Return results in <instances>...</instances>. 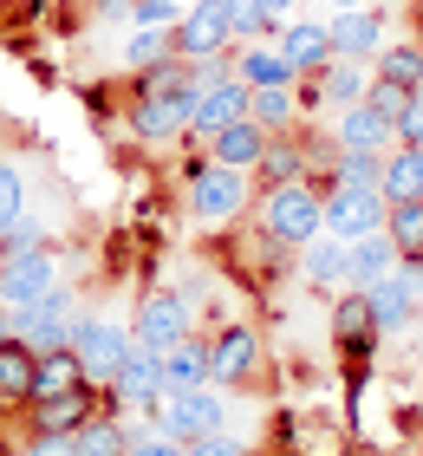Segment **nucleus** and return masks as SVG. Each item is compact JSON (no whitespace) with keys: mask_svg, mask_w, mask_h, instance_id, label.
Listing matches in <instances>:
<instances>
[{"mask_svg":"<svg viewBox=\"0 0 423 456\" xmlns=\"http://www.w3.org/2000/svg\"><path fill=\"white\" fill-rule=\"evenodd\" d=\"M261 228L273 241H287V248H306L313 235H326V196L313 190V183H281V190H267L261 196Z\"/></svg>","mask_w":423,"mask_h":456,"instance_id":"f257e3e1","label":"nucleus"},{"mask_svg":"<svg viewBox=\"0 0 423 456\" xmlns=\"http://www.w3.org/2000/svg\"><path fill=\"white\" fill-rule=\"evenodd\" d=\"M248 196H254L248 170H228V163H216V157L189 170V216H196L202 228H228L248 209Z\"/></svg>","mask_w":423,"mask_h":456,"instance_id":"f03ea898","label":"nucleus"},{"mask_svg":"<svg viewBox=\"0 0 423 456\" xmlns=\"http://www.w3.org/2000/svg\"><path fill=\"white\" fill-rule=\"evenodd\" d=\"M72 359H78L85 379L104 391V385L118 379V365L131 359V326H118V320H104V314L72 320Z\"/></svg>","mask_w":423,"mask_h":456,"instance_id":"7ed1b4c3","label":"nucleus"},{"mask_svg":"<svg viewBox=\"0 0 423 456\" xmlns=\"http://www.w3.org/2000/svg\"><path fill=\"white\" fill-rule=\"evenodd\" d=\"M143 418H150V430H163V437L196 444V437H208V430H222L228 411H222V398H208V385H196V391H163Z\"/></svg>","mask_w":423,"mask_h":456,"instance_id":"20e7f679","label":"nucleus"},{"mask_svg":"<svg viewBox=\"0 0 423 456\" xmlns=\"http://www.w3.org/2000/svg\"><path fill=\"white\" fill-rule=\"evenodd\" d=\"M7 333H13L20 346H33V352L72 346V294H66V287H53V294H39L33 306H13V314H7Z\"/></svg>","mask_w":423,"mask_h":456,"instance_id":"39448f33","label":"nucleus"},{"mask_svg":"<svg viewBox=\"0 0 423 456\" xmlns=\"http://www.w3.org/2000/svg\"><path fill=\"white\" fill-rule=\"evenodd\" d=\"M235 53V27H228V0H196L176 20V59L202 66V59H228Z\"/></svg>","mask_w":423,"mask_h":456,"instance_id":"423d86ee","label":"nucleus"},{"mask_svg":"<svg viewBox=\"0 0 423 456\" xmlns=\"http://www.w3.org/2000/svg\"><path fill=\"white\" fill-rule=\"evenodd\" d=\"M189 124H196V86H183V92H137V105H131V131L150 137V143L189 137Z\"/></svg>","mask_w":423,"mask_h":456,"instance_id":"0eeeda50","label":"nucleus"},{"mask_svg":"<svg viewBox=\"0 0 423 456\" xmlns=\"http://www.w3.org/2000/svg\"><path fill=\"white\" fill-rule=\"evenodd\" d=\"M104 391H111V411H150L163 391H169V379H163V352H150V346L131 339V359L118 365V379L104 385Z\"/></svg>","mask_w":423,"mask_h":456,"instance_id":"6e6552de","label":"nucleus"},{"mask_svg":"<svg viewBox=\"0 0 423 456\" xmlns=\"http://www.w3.org/2000/svg\"><path fill=\"white\" fill-rule=\"evenodd\" d=\"M378 320H371V306H365V287L358 294H338L332 300V346H338V359L346 365H371V352H378Z\"/></svg>","mask_w":423,"mask_h":456,"instance_id":"1a4fd4ad","label":"nucleus"},{"mask_svg":"<svg viewBox=\"0 0 423 456\" xmlns=\"http://www.w3.org/2000/svg\"><path fill=\"white\" fill-rule=\"evenodd\" d=\"M183 333H189V300H183V294L157 287V294L137 300V314H131V339H137V346L163 352V346H176Z\"/></svg>","mask_w":423,"mask_h":456,"instance_id":"9d476101","label":"nucleus"},{"mask_svg":"<svg viewBox=\"0 0 423 456\" xmlns=\"http://www.w3.org/2000/svg\"><path fill=\"white\" fill-rule=\"evenodd\" d=\"M261 371V333L254 326H222L208 339V385H248Z\"/></svg>","mask_w":423,"mask_h":456,"instance_id":"9b49d317","label":"nucleus"},{"mask_svg":"<svg viewBox=\"0 0 423 456\" xmlns=\"http://www.w3.org/2000/svg\"><path fill=\"white\" fill-rule=\"evenodd\" d=\"M385 209L391 202L378 190H326V235H338V241L378 235V228H385Z\"/></svg>","mask_w":423,"mask_h":456,"instance_id":"f8f14e48","label":"nucleus"},{"mask_svg":"<svg viewBox=\"0 0 423 456\" xmlns=\"http://www.w3.org/2000/svg\"><path fill=\"white\" fill-rule=\"evenodd\" d=\"M59 287V267L46 248H33V255H13V261H0V306H33L39 294H53Z\"/></svg>","mask_w":423,"mask_h":456,"instance_id":"ddd939ff","label":"nucleus"},{"mask_svg":"<svg viewBox=\"0 0 423 456\" xmlns=\"http://www.w3.org/2000/svg\"><path fill=\"white\" fill-rule=\"evenodd\" d=\"M365 306H371L378 333H404V326L417 320V287L391 267V274H378V281L365 287Z\"/></svg>","mask_w":423,"mask_h":456,"instance_id":"4468645a","label":"nucleus"},{"mask_svg":"<svg viewBox=\"0 0 423 456\" xmlns=\"http://www.w3.org/2000/svg\"><path fill=\"white\" fill-rule=\"evenodd\" d=\"M332 53L338 59H378L385 53V13L378 7H346L332 20Z\"/></svg>","mask_w":423,"mask_h":456,"instance_id":"2eb2a0df","label":"nucleus"},{"mask_svg":"<svg viewBox=\"0 0 423 456\" xmlns=\"http://www.w3.org/2000/svg\"><path fill=\"white\" fill-rule=\"evenodd\" d=\"M397 143V118L391 111H378L371 98L365 105H346V118H338V151H378L385 157Z\"/></svg>","mask_w":423,"mask_h":456,"instance_id":"dca6fc26","label":"nucleus"},{"mask_svg":"<svg viewBox=\"0 0 423 456\" xmlns=\"http://www.w3.org/2000/svg\"><path fill=\"white\" fill-rule=\"evenodd\" d=\"M33 430H78L98 418V385H72V391H53V398H33Z\"/></svg>","mask_w":423,"mask_h":456,"instance_id":"f3484780","label":"nucleus"},{"mask_svg":"<svg viewBox=\"0 0 423 456\" xmlns=\"http://www.w3.org/2000/svg\"><path fill=\"white\" fill-rule=\"evenodd\" d=\"M281 33V59L293 72H320L332 59V27L326 20H293V27H273Z\"/></svg>","mask_w":423,"mask_h":456,"instance_id":"a211bd4d","label":"nucleus"},{"mask_svg":"<svg viewBox=\"0 0 423 456\" xmlns=\"http://www.w3.org/2000/svg\"><path fill=\"white\" fill-rule=\"evenodd\" d=\"M267 137L273 131H261L254 118H235V124H222V131H208V157L228 163V170H254L261 151H267Z\"/></svg>","mask_w":423,"mask_h":456,"instance_id":"6ab92c4d","label":"nucleus"},{"mask_svg":"<svg viewBox=\"0 0 423 456\" xmlns=\"http://www.w3.org/2000/svg\"><path fill=\"white\" fill-rule=\"evenodd\" d=\"M313 86H320V105H365V92H371V72H365V59H326L320 72H313Z\"/></svg>","mask_w":423,"mask_h":456,"instance_id":"aec40b11","label":"nucleus"},{"mask_svg":"<svg viewBox=\"0 0 423 456\" xmlns=\"http://www.w3.org/2000/svg\"><path fill=\"white\" fill-rule=\"evenodd\" d=\"M306 143H293L287 131H273L267 137V151H261V163H254V190H281V183H300L306 176Z\"/></svg>","mask_w":423,"mask_h":456,"instance_id":"412c9836","label":"nucleus"},{"mask_svg":"<svg viewBox=\"0 0 423 456\" xmlns=\"http://www.w3.org/2000/svg\"><path fill=\"white\" fill-rule=\"evenodd\" d=\"M378 196H385V202H417L423 196V151H417V143H391V151H385Z\"/></svg>","mask_w":423,"mask_h":456,"instance_id":"4be33fe9","label":"nucleus"},{"mask_svg":"<svg viewBox=\"0 0 423 456\" xmlns=\"http://www.w3.org/2000/svg\"><path fill=\"white\" fill-rule=\"evenodd\" d=\"M235 118H248V86L241 78H222V86L196 92V124H189V131L208 137V131H222V124H235Z\"/></svg>","mask_w":423,"mask_h":456,"instance_id":"5701e85b","label":"nucleus"},{"mask_svg":"<svg viewBox=\"0 0 423 456\" xmlns=\"http://www.w3.org/2000/svg\"><path fill=\"white\" fill-rule=\"evenodd\" d=\"M228 59H235V78H241V86H293V78H300V72L281 59V46H261V39L235 46Z\"/></svg>","mask_w":423,"mask_h":456,"instance_id":"b1692460","label":"nucleus"},{"mask_svg":"<svg viewBox=\"0 0 423 456\" xmlns=\"http://www.w3.org/2000/svg\"><path fill=\"white\" fill-rule=\"evenodd\" d=\"M391 267H397V248H391L385 228H378V235L346 241V274H352V287H371L378 274H391Z\"/></svg>","mask_w":423,"mask_h":456,"instance_id":"393cba45","label":"nucleus"},{"mask_svg":"<svg viewBox=\"0 0 423 456\" xmlns=\"http://www.w3.org/2000/svg\"><path fill=\"white\" fill-rule=\"evenodd\" d=\"M163 379H169V391H196V385H208V339H176V346H163Z\"/></svg>","mask_w":423,"mask_h":456,"instance_id":"a878e982","label":"nucleus"},{"mask_svg":"<svg viewBox=\"0 0 423 456\" xmlns=\"http://www.w3.org/2000/svg\"><path fill=\"white\" fill-rule=\"evenodd\" d=\"M33 346L0 339V404H33Z\"/></svg>","mask_w":423,"mask_h":456,"instance_id":"bb28decb","label":"nucleus"},{"mask_svg":"<svg viewBox=\"0 0 423 456\" xmlns=\"http://www.w3.org/2000/svg\"><path fill=\"white\" fill-rule=\"evenodd\" d=\"M248 118L261 124V131H293L300 98H293V86H248Z\"/></svg>","mask_w":423,"mask_h":456,"instance_id":"cd10ccee","label":"nucleus"},{"mask_svg":"<svg viewBox=\"0 0 423 456\" xmlns=\"http://www.w3.org/2000/svg\"><path fill=\"white\" fill-rule=\"evenodd\" d=\"M131 450V430L118 424V411H98L92 424L72 430V456H124Z\"/></svg>","mask_w":423,"mask_h":456,"instance_id":"c85d7f7f","label":"nucleus"},{"mask_svg":"<svg viewBox=\"0 0 423 456\" xmlns=\"http://www.w3.org/2000/svg\"><path fill=\"white\" fill-rule=\"evenodd\" d=\"M300 267H306V281L313 287H346L352 274H346V241H326V235H313L306 248H300Z\"/></svg>","mask_w":423,"mask_h":456,"instance_id":"c756f323","label":"nucleus"},{"mask_svg":"<svg viewBox=\"0 0 423 456\" xmlns=\"http://www.w3.org/2000/svg\"><path fill=\"white\" fill-rule=\"evenodd\" d=\"M72 385H92V379L78 371L72 346H59V352H39V359H33V398H53V391H72Z\"/></svg>","mask_w":423,"mask_h":456,"instance_id":"7c9ffc66","label":"nucleus"},{"mask_svg":"<svg viewBox=\"0 0 423 456\" xmlns=\"http://www.w3.org/2000/svg\"><path fill=\"white\" fill-rule=\"evenodd\" d=\"M371 78H385V86H423V39H404V46H385L378 53V72Z\"/></svg>","mask_w":423,"mask_h":456,"instance_id":"2f4dec72","label":"nucleus"},{"mask_svg":"<svg viewBox=\"0 0 423 456\" xmlns=\"http://www.w3.org/2000/svg\"><path fill=\"white\" fill-rule=\"evenodd\" d=\"M385 235L397 255H423V196L417 202H391L385 209Z\"/></svg>","mask_w":423,"mask_h":456,"instance_id":"473e14b6","label":"nucleus"},{"mask_svg":"<svg viewBox=\"0 0 423 456\" xmlns=\"http://www.w3.org/2000/svg\"><path fill=\"white\" fill-rule=\"evenodd\" d=\"M176 53V27H131V39H124V66H157V59Z\"/></svg>","mask_w":423,"mask_h":456,"instance_id":"72a5a7b5","label":"nucleus"},{"mask_svg":"<svg viewBox=\"0 0 423 456\" xmlns=\"http://www.w3.org/2000/svg\"><path fill=\"white\" fill-rule=\"evenodd\" d=\"M228 27H235V46H248V39L273 33L281 20L267 13V0H228Z\"/></svg>","mask_w":423,"mask_h":456,"instance_id":"f704fd0d","label":"nucleus"},{"mask_svg":"<svg viewBox=\"0 0 423 456\" xmlns=\"http://www.w3.org/2000/svg\"><path fill=\"white\" fill-rule=\"evenodd\" d=\"M33 248H46V228H39V222H27V216H20V222H7V228H0V261L33 255Z\"/></svg>","mask_w":423,"mask_h":456,"instance_id":"c9c22d12","label":"nucleus"},{"mask_svg":"<svg viewBox=\"0 0 423 456\" xmlns=\"http://www.w3.org/2000/svg\"><path fill=\"white\" fill-rule=\"evenodd\" d=\"M20 216H27V183H20L13 163H0V228L20 222Z\"/></svg>","mask_w":423,"mask_h":456,"instance_id":"e433bc0d","label":"nucleus"},{"mask_svg":"<svg viewBox=\"0 0 423 456\" xmlns=\"http://www.w3.org/2000/svg\"><path fill=\"white\" fill-rule=\"evenodd\" d=\"M183 456H248V444H241V437H228V430H208V437L183 444Z\"/></svg>","mask_w":423,"mask_h":456,"instance_id":"4c0bfd02","label":"nucleus"},{"mask_svg":"<svg viewBox=\"0 0 423 456\" xmlns=\"http://www.w3.org/2000/svg\"><path fill=\"white\" fill-rule=\"evenodd\" d=\"M397 143H423V86H411L404 111H397Z\"/></svg>","mask_w":423,"mask_h":456,"instance_id":"58836bf2","label":"nucleus"},{"mask_svg":"<svg viewBox=\"0 0 423 456\" xmlns=\"http://www.w3.org/2000/svg\"><path fill=\"white\" fill-rule=\"evenodd\" d=\"M131 27H176V0H137Z\"/></svg>","mask_w":423,"mask_h":456,"instance_id":"ea45409f","label":"nucleus"},{"mask_svg":"<svg viewBox=\"0 0 423 456\" xmlns=\"http://www.w3.org/2000/svg\"><path fill=\"white\" fill-rule=\"evenodd\" d=\"M20 456H72V430H33V444Z\"/></svg>","mask_w":423,"mask_h":456,"instance_id":"a19ab883","label":"nucleus"},{"mask_svg":"<svg viewBox=\"0 0 423 456\" xmlns=\"http://www.w3.org/2000/svg\"><path fill=\"white\" fill-rule=\"evenodd\" d=\"M124 456H183V444L163 437V430H150V437H131V450H124Z\"/></svg>","mask_w":423,"mask_h":456,"instance_id":"79ce46f5","label":"nucleus"},{"mask_svg":"<svg viewBox=\"0 0 423 456\" xmlns=\"http://www.w3.org/2000/svg\"><path fill=\"white\" fill-rule=\"evenodd\" d=\"M365 98H371L378 111H391V118H397V111H404V98H411V92H404V86H385V78H371V92H365Z\"/></svg>","mask_w":423,"mask_h":456,"instance_id":"37998d69","label":"nucleus"},{"mask_svg":"<svg viewBox=\"0 0 423 456\" xmlns=\"http://www.w3.org/2000/svg\"><path fill=\"white\" fill-rule=\"evenodd\" d=\"M287 7H293V0H267V13H273V20H281V13H287Z\"/></svg>","mask_w":423,"mask_h":456,"instance_id":"c03bdc74","label":"nucleus"},{"mask_svg":"<svg viewBox=\"0 0 423 456\" xmlns=\"http://www.w3.org/2000/svg\"><path fill=\"white\" fill-rule=\"evenodd\" d=\"M411 13H417V33H423V0H411Z\"/></svg>","mask_w":423,"mask_h":456,"instance_id":"a18cd8bd","label":"nucleus"},{"mask_svg":"<svg viewBox=\"0 0 423 456\" xmlns=\"http://www.w3.org/2000/svg\"><path fill=\"white\" fill-rule=\"evenodd\" d=\"M0 339H13V333H7V306H0Z\"/></svg>","mask_w":423,"mask_h":456,"instance_id":"49530a36","label":"nucleus"},{"mask_svg":"<svg viewBox=\"0 0 423 456\" xmlns=\"http://www.w3.org/2000/svg\"><path fill=\"white\" fill-rule=\"evenodd\" d=\"M338 7H371V0H338Z\"/></svg>","mask_w":423,"mask_h":456,"instance_id":"de8ad7c7","label":"nucleus"},{"mask_svg":"<svg viewBox=\"0 0 423 456\" xmlns=\"http://www.w3.org/2000/svg\"><path fill=\"white\" fill-rule=\"evenodd\" d=\"M176 7H196V0H176Z\"/></svg>","mask_w":423,"mask_h":456,"instance_id":"09e8293b","label":"nucleus"},{"mask_svg":"<svg viewBox=\"0 0 423 456\" xmlns=\"http://www.w3.org/2000/svg\"><path fill=\"white\" fill-rule=\"evenodd\" d=\"M313 7H320V0H313Z\"/></svg>","mask_w":423,"mask_h":456,"instance_id":"8fccbe9b","label":"nucleus"},{"mask_svg":"<svg viewBox=\"0 0 423 456\" xmlns=\"http://www.w3.org/2000/svg\"><path fill=\"white\" fill-rule=\"evenodd\" d=\"M417 151H423V143H417Z\"/></svg>","mask_w":423,"mask_h":456,"instance_id":"3c124183","label":"nucleus"}]
</instances>
